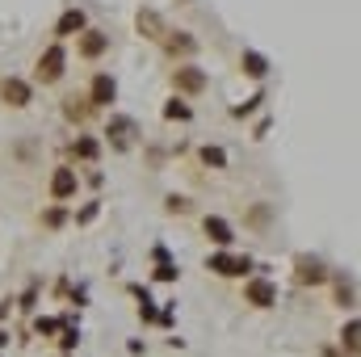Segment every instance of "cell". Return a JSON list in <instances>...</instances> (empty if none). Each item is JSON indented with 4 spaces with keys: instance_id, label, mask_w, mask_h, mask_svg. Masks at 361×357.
<instances>
[{
    "instance_id": "6da1fadb",
    "label": "cell",
    "mask_w": 361,
    "mask_h": 357,
    "mask_svg": "<svg viewBox=\"0 0 361 357\" xmlns=\"http://www.w3.org/2000/svg\"><path fill=\"white\" fill-rule=\"evenodd\" d=\"M63 63H68L63 42H51V47L38 55V63H34V80H38V85H59V80H63V72H68Z\"/></svg>"
},
{
    "instance_id": "7a4b0ae2",
    "label": "cell",
    "mask_w": 361,
    "mask_h": 357,
    "mask_svg": "<svg viewBox=\"0 0 361 357\" xmlns=\"http://www.w3.org/2000/svg\"><path fill=\"white\" fill-rule=\"evenodd\" d=\"M173 89L185 92V97H197V92H206V72L202 68H193V63H180V68H173Z\"/></svg>"
},
{
    "instance_id": "3957f363",
    "label": "cell",
    "mask_w": 361,
    "mask_h": 357,
    "mask_svg": "<svg viewBox=\"0 0 361 357\" xmlns=\"http://www.w3.org/2000/svg\"><path fill=\"white\" fill-rule=\"evenodd\" d=\"M109 51V34H101V30H80L76 34V55L80 59H101Z\"/></svg>"
},
{
    "instance_id": "277c9868",
    "label": "cell",
    "mask_w": 361,
    "mask_h": 357,
    "mask_svg": "<svg viewBox=\"0 0 361 357\" xmlns=\"http://www.w3.org/2000/svg\"><path fill=\"white\" fill-rule=\"evenodd\" d=\"M30 97H34V89H30L25 80H17V76H4V80H0V101H4V105L25 109V105H30Z\"/></svg>"
},
{
    "instance_id": "5b68a950",
    "label": "cell",
    "mask_w": 361,
    "mask_h": 357,
    "mask_svg": "<svg viewBox=\"0 0 361 357\" xmlns=\"http://www.w3.org/2000/svg\"><path fill=\"white\" fill-rule=\"evenodd\" d=\"M244 303H252V307H273V303H277V286L265 282V277H252V282L244 286Z\"/></svg>"
},
{
    "instance_id": "8992f818",
    "label": "cell",
    "mask_w": 361,
    "mask_h": 357,
    "mask_svg": "<svg viewBox=\"0 0 361 357\" xmlns=\"http://www.w3.org/2000/svg\"><path fill=\"white\" fill-rule=\"evenodd\" d=\"M210 269H214L219 277H244V273L252 269V261H248V257H227V253H214V257H210Z\"/></svg>"
},
{
    "instance_id": "52a82bcc",
    "label": "cell",
    "mask_w": 361,
    "mask_h": 357,
    "mask_svg": "<svg viewBox=\"0 0 361 357\" xmlns=\"http://www.w3.org/2000/svg\"><path fill=\"white\" fill-rule=\"evenodd\" d=\"M202 231H206V240H214L219 248H227V244L235 240L231 223H227V219H219V214H206V219H202Z\"/></svg>"
},
{
    "instance_id": "ba28073f",
    "label": "cell",
    "mask_w": 361,
    "mask_h": 357,
    "mask_svg": "<svg viewBox=\"0 0 361 357\" xmlns=\"http://www.w3.org/2000/svg\"><path fill=\"white\" fill-rule=\"evenodd\" d=\"M80 30H89L85 8H68V13L55 21V38H72V34H80Z\"/></svg>"
},
{
    "instance_id": "9c48e42d",
    "label": "cell",
    "mask_w": 361,
    "mask_h": 357,
    "mask_svg": "<svg viewBox=\"0 0 361 357\" xmlns=\"http://www.w3.org/2000/svg\"><path fill=\"white\" fill-rule=\"evenodd\" d=\"M160 47H164L169 55H193V51H197V38H189L185 30H164Z\"/></svg>"
},
{
    "instance_id": "30bf717a",
    "label": "cell",
    "mask_w": 361,
    "mask_h": 357,
    "mask_svg": "<svg viewBox=\"0 0 361 357\" xmlns=\"http://www.w3.org/2000/svg\"><path fill=\"white\" fill-rule=\"evenodd\" d=\"M114 92H118V85H114V76H92V85H89V105L97 109V105H109L114 101Z\"/></svg>"
},
{
    "instance_id": "8fae6325",
    "label": "cell",
    "mask_w": 361,
    "mask_h": 357,
    "mask_svg": "<svg viewBox=\"0 0 361 357\" xmlns=\"http://www.w3.org/2000/svg\"><path fill=\"white\" fill-rule=\"evenodd\" d=\"M76 193V169H55V177H51V198L55 202H68Z\"/></svg>"
},
{
    "instance_id": "7c38bea8",
    "label": "cell",
    "mask_w": 361,
    "mask_h": 357,
    "mask_svg": "<svg viewBox=\"0 0 361 357\" xmlns=\"http://www.w3.org/2000/svg\"><path fill=\"white\" fill-rule=\"evenodd\" d=\"M298 282H302V286H324V282H328L324 261H315V257H298Z\"/></svg>"
},
{
    "instance_id": "4fadbf2b",
    "label": "cell",
    "mask_w": 361,
    "mask_h": 357,
    "mask_svg": "<svg viewBox=\"0 0 361 357\" xmlns=\"http://www.w3.org/2000/svg\"><path fill=\"white\" fill-rule=\"evenodd\" d=\"M135 25H139V34H143V38H152V42H160V38H164V21H160V13H152V8H143V13L135 17Z\"/></svg>"
},
{
    "instance_id": "5bb4252c",
    "label": "cell",
    "mask_w": 361,
    "mask_h": 357,
    "mask_svg": "<svg viewBox=\"0 0 361 357\" xmlns=\"http://www.w3.org/2000/svg\"><path fill=\"white\" fill-rule=\"evenodd\" d=\"M240 68H244L252 80H265V76H269V59L257 55V51H244V55H240Z\"/></svg>"
},
{
    "instance_id": "9a60e30c",
    "label": "cell",
    "mask_w": 361,
    "mask_h": 357,
    "mask_svg": "<svg viewBox=\"0 0 361 357\" xmlns=\"http://www.w3.org/2000/svg\"><path fill=\"white\" fill-rule=\"evenodd\" d=\"M130 131H135V122H126V118H118V122L109 126V139H114V147H118V152H126V147H130Z\"/></svg>"
},
{
    "instance_id": "2e32d148",
    "label": "cell",
    "mask_w": 361,
    "mask_h": 357,
    "mask_svg": "<svg viewBox=\"0 0 361 357\" xmlns=\"http://www.w3.org/2000/svg\"><path fill=\"white\" fill-rule=\"evenodd\" d=\"M63 114H68L72 122H85V118H89V114H92L89 97H68V101H63Z\"/></svg>"
},
{
    "instance_id": "e0dca14e",
    "label": "cell",
    "mask_w": 361,
    "mask_h": 357,
    "mask_svg": "<svg viewBox=\"0 0 361 357\" xmlns=\"http://www.w3.org/2000/svg\"><path fill=\"white\" fill-rule=\"evenodd\" d=\"M164 118H169V122H189L193 109H189L185 101H169V105H164Z\"/></svg>"
},
{
    "instance_id": "ac0fdd59",
    "label": "cell",
    "mask_w": 361,
    "mask_h": 357,
    "mask_svg": "<svg viewBox=\"0 0 361 357\" xmlns=\"http://www.w3.org/2000/svg\"><path fill=\"white\" fill-rule=\"evenodd\" d=\"M202 164H210V169H223V164H227V152L206 143V147H202Z\"/></svg>"
},
{
    "instance_id": "d6986e66",
    "label": "cell",
    "mask_w": 361,
    "mask_h": 357,
    "mask_svg": "<svg viewBox=\"0 0 361 357\" xmlns=\"http://www.w3.org/2000/svg\"><path fill=\"white\" fill-rule=\"evenodd\" d=\"M353 282H345V277H336V307H353Z\"/></svg>"
},
{
    "instance_id": "ffe728a7",
    "label": "cell",
    "mask_w": 361,
    "mask_h": 357,
    "mask_svg": "<svg viewBox=\"0 0 361 357\" xmlns=\"http://www.w3.org/2000/svg\"><path fill=\"white\" fill-rule=\"evenodd\" d=\"M357 320H349V324H345V332H341V345H345V349H349V353H357Z\"/></svg>"
},
{
    "instance_id": "44dd1931",
    "label": "cell",
    "mask_w": 361,
    "mask_h": 357,
    "mask_svg": "<svg viewBox=\"0 0 361 357\" xmlns=\"http://www.w3.org/2000/svg\"><path fill=\"white\" fill-rule=\"evenodd\" d=\"M72 152H76L80 160H97V143H92V139H76V147H72Z\"/></svg>"
},
{
    "instance_id": "7402d4cb",
    "label": "cell",
    "mask_w": 361,
    "mask_h": 357,
    "mask_svg": "<svg viewBox=\"0 0 361 357\" xmlns=\"http://www.w3.org/2000/svg\"><path fill=\"white\" fill-rule=\"evenodd\" d=\"M169 210H173V214H185V210H189V198H177V193H173V198H169Z\"/></svg>"
},
{
    "instance_id": "603a6c76",
    "label": "cell",
    "mask_w": 361,
    "mask_h": 357,
    "mask_svg": "<svg viewBox=\"0 0 361 357\" xmlns=\"http://www.w3.org/2000/svg\"><path fill=\"white\" fill-rule=\"evenodd\" d=\"M42 223H47V227H59V223H63V210H59V206H55V210H47V214H42Z\"/></svg>"
}]
</instances>
